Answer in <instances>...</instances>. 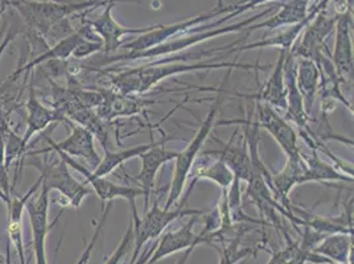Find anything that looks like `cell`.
<instances>
[{"label":"cell","mask_w":354,"mask_h":264,"mask_svg":"<svg viewBox=\"0 0 354 264\" xmlns=\"http://www.w3.org/2000/svg\"><path fill=\"white\" fill-rule=\"evenodd\" d=\"M271 65L261 64H241V62H229V61H214V62H164L155 64L147 62L136 68H123L119 72H106L101 73L107 75L110 88L123 94L143 95L151 88H155L164 79L169 77H176L178 74L196 73L201 70H218V69H246L263 72L270 69Z\"/></svg>","instance_id":"6da1fadb"},{"label":"cell","mask_w":354,"mask_h":264,"mask_svg":"<svg viewBox=\"0 0 354 264\" xmlns=\"http://www.w3.org/2000/svg\"><path fill=\"white\" fill-rule=\"evenodd\" d=\"M278 7H279V4L278 6L274 4V6L268 7L265 11H262V12H259V14H257L255 16H251V17L243 20V21L232 24V26H223L221 28L203 30V32L183 33L181 36H177L176 39H172V40H169V41H167L164 44L149 48V49L142 50V52H135V53L123 52V53H118V55H104V57H101V59L90 61L88 66H86V69L98 70V69H102V68H109V66H111L114 64H118L119 65L120 62H130V61H139V59L152 61V59H162V57L169 56V55H176L178 52L189 49V48L196 46V45H198L200 43H204V41H207L209 39L245 30V28L250 27L251 24H254L255 21L261 20L262 17L272 14L275 10H278Z\"/></svg>","instance_id":"7a4b0ae2"},{"label":"cell","mask_w":354,"mask_h":264,"mask_svg":"<svg viewBox=\"0 0 354 264\" xmlns=\"http://www.w3.org/2000/svg\"><path fill=\"white\" fill-rule=\"evenodd\" d=\"M115 0H85L80 3L64 1H35V0H10V7L23 17L32 32L44 37L55 30L64 20L82 11H91L100 6H107ZM124 1V0H119ZM138 1V0H130Z\"/></svg>","instance_id":"3957f363"},{"label":"cell","mask_w":354,"mask_h":264,"mask_svg":"<svg viewBox=\"0 0 354 264\" xmlns=\"http://www.w3.org/2000/svg\"><path fill=\"white\" fill-rule=\"evenodd\" d=\"M222 101H223V98L221 95H217L214 98V102L212 104L205 119L201 122L198 131L196 132V135L193 136L192 140L188 143L187 147L184 148L183 151L177 152L176 159H175V169H174V175L171 178L169 193H168L164 209H172V206L177 204L178 200L181 198L183 191L187 185V181L192 172L193 164L200 156V152L204 147L207 138L210 136L212 130L216 127V122H217L216 117L220 111Z\"/></svg>","instance_id":"277c9868"},{"label":"cell","mask_w":354,"mask_h":264,"mask_svg":"<svg viewBox=\"0 0 354 264\" xmlns=\"http://www.w3.org/2000/svg\"><path fill=\"white\" fill-rule=\"evenodd\" d=\"M205 211L200 209L185 207V202L178 204L176 209H164L159 206L158 198H155L153 204L145 211L143 218L133 222V251L131 262L133 263L139 256L142 249L156 239L160 238L164 230L181 217H192L203 216Z\"/></svg>","instance_id":"5b68a950"},{"label":"cell","mask_w":354,"mask_h":264,"mask_svg":"<svg viewBox=\"0 0 354 264\" xmlns=\"http://www.w3.org/2000/svg\"><path fill=\"white\" fill-rule=\"evenodd\" d=\"M236 10V4H233V6H227V7H222V8H214L212 11H207L205 14L194 16L192 19H188V20H184V21H178V23H174V24H169V26H156V28L149 30V32L145 33V35L138 36L135 40H131L129 43H124V44L122 45V48L126 52H131V53L142 52V50H146V49H149V48L164 44V43L169 41L171 39L185 33L187 30H189L191 28L200 27L201 23H205L212 17L230 14V12H233Z\"/></svg>","instance_id":"8992f818"},{"label":"cell","mask_w":354,"mask_h":264,"mask_svg":"<svg viewBox=\"0 0 354 264\" xmlns=\"http://www.w3.org/2000/svg\"><path fill=\"white\" fill-rule=\"evenodd\" d=\"M36 168L40 169L43 175V184L49 191H57L64 197V206L71 205L78 209L82 205L84 200L90 194V189L85 182H80L74 178L69 171V165L61 158L55 164L36 162Z\"/></svg>","instance_id":"52a82bcc"},{"label":"cell","mask_w":354,"mask_h":264,"mask_svg":"<svg viewBox=\"0 0 354 264\" xmlns=\"http://www.w3.org/2000/svg\"><path fill=\"white\" fill-rule=\"evenodd\" d=\"M59 153V158L66 162L71 168H73L74 171H77L80 175H82L85 178V184H88L91 187V189L95 191V194L100 197V200L106 204V202H113L114 200H124L127 202H130L131 210H133V222L139 220L138 216V210H136V204L135 201L139 197H143V191L140 188H135V187H126V185H118L110 180H107L106 177H97L91 173V171H88L86 167H84L82 164L75 162L73 158L68 156L64 152H56Z\"/></svg>","instance_id":"ba28073f"},{"label":"cell","mask_w":354,"mask_h":264,"mask_svg":"<svg viewBox=\"0 0 354 264\" xmlns=\"http://www.w3.org/2000/svg\"><path fill=\"white\" fill-rule=\"evenodd\" d=\"M49 194L50 191L48 189V187L45 184H41V188L37 191L36 200L32 196L26 205V210L30 217L32 245L36 264H48L46 236L59 220L57 218L53 223H49Z\"/></svg>","instance_id":"9c48e42d"},{"label":"cell","mask_w":354,"mask_h":264,"mask_svg":"<svg viewBox=\"0 0 354 264\" xmlns=\"http://www.w3.org/2000/svg\"><path fill=\"white\" fill-rule=\"evenodd\" d=\"M257 111V124L268 132L279 144L286 158H294L300 153L299 135L292 124L274 107L263 102H254Z\"/></svg>","instance_id":"30bf717a"},{"label":"cell","mask_w":354,"mask_h":264,"mask_svg":"<svg viewBox=\"0 0 354 264\" xmlns=\"http://www.w3.org/2000/svg\"><path fill=\"white\" fill-rule=\"evenodd\" d=\"M64 123L71 129V135L61 142H55L49 136H45V140L48 142L49 148L37 151L36 153H45L49 151L64 152L71 158L84 159L85 162H88L90 168L95 169V167L101 162V158L98 156V153L95 151V139H94L93 133L86 130L85 127L75 124L66 117H65Z\"/></svg>","instance_id":"8fae6325"},{"label":"cell","mask_w":354,"mask_h":264,"mask_svg":"<svg viewBox=\"0 0 354 264\" xmlns=\"http://www.w3.org/2000/svg\"><path fill=\"white\" fill-rule=\"evenodd\" d=\"M319 69V94L322 100V115L332 113L336 102L342 103L348 110L353 113V104L342 93V81L339 79V74L336 72L332 61H330V50L325 45L324 49L313 59Z\"/></svg>","instance_id":"7c38bea8"},{"label":"cell","mask_w":354,"mask_h":264,"mask_svg":"<svg viewBox=\"0 0 354 264\" xmlns=\"http://www.w3.org/2000/svg\"><path fill=\"white\" fill-rule=\"evenodd\" d=\"M352 12L337 14L335 26L336 37L330 61L342 84H349L353 78V17Z\"/></svg>","instance_id":"4fadbf2b"},{"label":"cell","mask_w":354,"mask_h":264,"mask_svg":"<svg viewBox=\"0 0 354 264\" xmlns=\"http://www.w3.org/2000/svg\"><path fill=\"white\" fill-rule=\"evenodd\" d=\"M198 217L200 216H192L191 220L181 227H178L177 230H171L162 234V238L158 239L156 247L153 249L151 258L148 259L147 264H156L169 255H174L180 251L194 249L196 246L203 243L212 245V239L209 235L203 232L200 234H196L193 232V227L198 220Z\"/></svg>","instance_id":"5bb4252c"},{"label":"cell","mask_w":354,"mask_h":264,"mask_svg":"<svg viewBox=\"0 0 354 264\" xmlns=\"http://www.w3.org/2000/svg\"><path fill=\"white\" fill-rule=\"evenodd\" d=\"M118 1L119 0H115V1L109 3L106 6L104 12L95 20L82 19L102 40L104 55H117V52L122 48V45L124 44V41H123L124 36H135V35L140 36V35H145L149 30L156 28V26L143 27V28H126V27L120 26L113 17V10Z\"/></svg>","instance_id":"9a60e30c"},{"label":"cell","mask_w":354,"mask_h":264,"mask_svg":"<svg viewBox=\"0 0 354 264\" xmlns=\"http://www.w3.org/2000/svg\"><path fill=\"white\" fill-rule=\"evenodd\" d=\"M325 10L310 21L307 28L303 30L304 33L300 36V39H297L295 45L292 46L290 53L295 56L296 59H308L313 61L324 49L326 45L325 40L335 30V26L337 21V15L330 17L326 15Z\"/></svg>","instance_id":"2e32d148"},{"label":"cell","mask_w":354,"mask_h":264,"mask_svg":"<svg viewBox=\"0 0 354 264\" xmlns=\"http://www.w3.org/2000/svg\"><path fill=\"white\" fill-rule=\"evenodd\" d=\"M104 101L95 109V113L106 123H111L119 117H133L142 114L147 107L155 104V101L142 100L138 95L123 94L114 88H101Z\"/></svg>","instance_id":"e0dca14e"},{"label":"cell","mask_w":354,"mask_h":264,"mask_svg":"<svg viewBox=\"0 0 354 264\" xmlns=\"http://www.w3.org/2000/svg\"><path fill=\"white\" fill-rule=\"evenodd\" d=\"M330 0H317L312 7L310 8V12L307 17L301 21H299L297 24L291 26L287 30H283L281 33H277L271 37H263L261 41H255V43H250V44L238 45L234 46L229 50L230 53H236L241 55L242 52L246 50H251V49H263V48H279V50H286V52H291L292 46L295 45L297 39L300 37V35L303 33V30L307 28V26L310 24V21L319 15L323 10L326 8L328 3Z\"/></svg>","instance_id":"ac0fdd59"},{"label":"cell","mask_w":354,"mask_h":264,"mask_svg":"<svg viewBox=\"0 0 354 264\" xmlns=\"http://www.w3.org/2000/svg\"><path fill=\"white\" fill-rule=\"evenodd\" d=\"M43 184V175L40 173L39 178L32 184L28 191L24 196H14L11 197V201L7 204L8 209V225H7V233H8V249H7V264L10 262V246L12 245L17 252L20 264H27L26 261V252H24V239H23V213L26 210V205L32 196H35Z\"/></svg>","instance_id":"d6986e66"},{"label":"cell","mask_w":354,"mask_h":264,"mask_svg":"<svg viewBox=\"0 0 354 264\" xmlns=\"http://www.w3.org/2000/svg\"><path fill=\"white\" fill-rule=\"evenodd\" d=\"M306 169H307V165L304 162L303 153L300 152L297 156L287 158L286 165L281 168L279 172L271 173L270 188L274 193L275 198L290 213H292V205H291V201H290V193L297 185L304 184Z\"/></svg>","instance_id":"ffe728a7"},{"label":"cell","mask_w":354,"mask_h":264,"mask_svg":"<svg viewBox=\"0 0 354 264\" xmlns=\"http://www.w3.org/2000/svg\"><path fill=\"white\" fill-rule=\"evenodd\" d=\"M286 50H279V57L277 59L272 72L270 73L268 79L266 81L265 86L261 88L257 94H241L236 93L234 97L243 98L252 102H263L274 107L279 114L284 117L287 110L286 101V85H284V61L287 57Z\"/></svg>","instance_id":"44dd1931"},{"label":"cell","mask_w":354,"mask_h":264,"mask_svg":"<svg viewBox=\"0 0 354 264\" xmlns=\"http://www.w3.org/2000/svg\"><path fill=\"white\" fill-rule=\"evenodd\" d=\"M94 33L93 28L88 26V23L84 21V26L77 30H74L73 33L65 36L64 39H61L57 44L46 48L43 53H40L39 56H36L35 59H30V62H27L26 65L17 68L14 73L11 74V77H14L16 79H19L20 75L23 74H28L30 70H33V68L52 61V59H59V61H66L71 59L73 55L74 49L77 44L80 43V40L88 35Z\"/></svg>","instance_id":"7402d4cb"},{"label":"cell","mask_w":354,"mask_h":264,"mask_svg":"<svg viewBox=\"0 0 354 264\" xmlns=\"http://www.w3.org/2000/svg\"><path fill=\"white\" fill-rule=\"evenodd\" d=\"M164 144L148 149L147 152H145L139 158L142 160V168H140L139 175L136 176V180L140 185L139 188L143 191L145 211L149 207V196H151V191H153L158 172L167 162L176 159V151L167 149V148H164Z\"/></svg>","instance_id":"603a6c76"},{"label":"cell","mask_w":354,"mask_h":264,"mask_svg":"<svg viewBox=\"0 0 354 264\" xmlns=\"http://www.w3.org/2000/svg\"><path fill=\"white\" fill-rule=\"evenodd\" d=\"M193 180L189 185L188 193L192 191L194 185L200 180H209L218 185L221 191H226L234 180L233 172L227 168V165L217 156H212L207 152H203L201 156L196 159L193 164Z\"/></svg>","instance_id":"cb8c5ba5"},{"label":"cell","mask_w":354,"mask_h":264,"mask_svg":"<svg viewBox=\"0 0 354 264\" xmlns=\"http://www.w3.org/2000/svg\"><path fill=\"white\" fill-rule=\"evenodd\" d=\"M310 0H288L287 3L281 4V10L271 16L270 19H267L262 23H255L251 24L250 27L246 28V36L257 30H278L284 26H294L297 24L299 21L304 20L308 12H310Z\"/></svg>","instance_id":"d4e9b609"},{"label":"cell","mask_w":354,"mask_h":264,"mask_svg":"<svg viewBox=\"0 0 354 264\" xmlns=\"http://www.w3.org/2000/svg\"><path fill=\"white\" fill-rule=\"evenodd\" d=\"M296 85L312 122L313 106L319 94V69L315 61L296 59Z\"/></svg>","instance_id":"484cf974"},{"label":"cell","mask_w":354,"mask_h":264,"mask_svg":"<svg viewBox=\"0 0 354 264\" xmlns=\"http://www.w3.org/2000/svg\"><path fill=\"white\" fill-rule=\"evenodd\" d=\"M26 110H27V117H26L27 129H26L24 136H23V146L27 149L30 139L36 133L44 131L50 123L57 122V117H56L53 109H48L37 98L33 85H30V95H28V100L26 103Z\"/></svg>","instance_id":"4316f807"},{"label":"cell","mask_w":354,"mask_h":264,"mask_svg":"<svg viewBox=\"0 0 354 264\" xmlns=\"http://www.w3.org/2000/svg\"><path fill=\"white\" fill-rule=\"evenodd\" d=\"M236 136V132L230 138V140L222 146L221 149H213L207 151V153L212 156H217L222 159V162L227 165V168L233 172V175L241 181H248L250 176L251 162L249 149L246 143L241 146H233V139Z\"/></svg>","instance_id":"83f0119b"},{"label":"cell","mask_w":354,"mask_h":264,"mask_svg":"<svg viewBox=\"0 0 354 264\" xmlns=\"http://www.w3.org/2000/svg\"><path fill=\"white\" fill-rule=\"evenodd\" d=\"M353 235L335 233L326 235L313 249V252L322 255L335 264H353Z\"/></svg>","instance_id":"f1b7e54d"},{"label":"cell","mask_w":354,"mask_h":264,"mask_svg":"<svg viewBox=\"0 0 354 264\" xmlns=\"http://www.w3.org/2000/svg\"><path fill=\"white\" fill-rule=\"evenodd\" d=\"M167 140H168V138H164L159 142H155L152 139L149 143H146V144L135 146V147L127 148V149H120L117 152L104 151V158L95 167V169L91 171V173L97 177H106L107 175H111L118 167L123 165L124 162L133 160L135 158H140L145 152H147L148 149L164 144V143H167Z\"/></svg>","instance_id":"f546056e"},{"label":"cell","mask_w":354,"mask_h":264,"mask_svg":"<svg viewBox=\"0 0 354 264\" xmlns=\"http://www.w3.org/2000/svg\"><path fill=\"white\" fill-rule=\"evenodd\" d=\"M307 165L304 173L306 182H325V181H346L353 182V176H348L344 172L336 169L333 165L320 159L316 151H312L310 155H303Z\"/></svg>","instance_id":"4dcf8cb0"},{"label":"cell","mask_w":354,"mask_h":264,"mask_svg":"<svg viewBox=\"0 0 354 264\" xmlns=\"http://www.w3.org/2000/svg\"><path fill=\"white\" fill-rule=\"evenodd\" d=\"M248 232L245 227H239L236 230V235L230 239L222 242V249H220V264H236L245 259H249L251 256L257 255V247H241L242 236Z\"/></svg>","instance_id":"1f68e13d"},{"label":"cell","mask_w":354,"mask_h":264,"mask_svg":"<svg viewBox=\"0 0 354 264\" xmlns=\"http://www.w3.org/2000/svg\"><path fill=\"white\" fill-rule=\"evenodd\" d=\"M8 120V115L0 109V191L1 200L7 205L11 201L12 185L10 181L8 169L6 167V146H4V123Z\"/></svg>","instance_id":"d6a6232c"},{"label":"cell","mask_w":354,"mask_h":264,"mask_svg":"<svg viewBox=\"0 0 354 264\" xmlns=\"http://www.w3.org/2000/svg\"><path fill=\"white\" fill-rule=\"evenodd\" d=\"M111 205H113V202H106V204H104V209H102V216H101V220L97 222V225H95V229H94V233H93L91 238H90V241H88L86 249H85V251L81 254V256H80V259L77 261V263L74 264L88 263V259H90V256H91V254H93V251H94L95 243H97V241H98L100 235H101V233H102L104 222H106L107 217H109V214H110Z\"/></svg>","instance_id":"836d02e7"},{"label":"cell","mask_w":354,"mask_h":264,"mask_svg":"<svg viewBox=\"0 0 354 264\" xmlns=\"http://www.w3.org/2000/svg\"><path fill=\"white\" fill-rule=\"evenodd\" d=\"M133 243V220H130V223L127 226V230L123 235L122 241L119 242L118 247L115 251L106 259L104 264H120L123 262L124 256L131 249V245Z\"/></svg>","instance_id":"e575fe53"},{"label":"cell","mask_w":354,"mask_h":264,"mask_svg":"<svg viewBox=\"0 0 354 264\" xmlns=\"http://www.w3.org/2000/svg\"><path fill=\"white\" fill-rule=\"evenodd\" d=\"M286 241H287V246L277 251H272L270 261L266 264H283L287 262L291 256H294L297 251V242H294L290 235L284 234Z\"/></svg>","instance_id":"d590c367"},{"label":"cell","mask_w":354,"mask_h":264,"mask_svg":"<svg viewBox=\"0 0 354 264\" xmlns=\"http://www.w3.org/2000/svg\"><path fill=\"white\" fill-rule=\"evenodd\" d=\"M156 243H158V239L156 241H153V242H151V245H146V249L143 252H140L139 254V256L136 258V261L131 264H147L148 259L151 258V255H152V252H153V249L156 247Z\"/></svg>","instance_id":"8d00e7d4"},{"label":"cell","mask_w":354,"mask_h":264,"mask_svg":"<svg viewBox=\"0 0 354 264\" xmlns=\"http://www.w3.org/2000/svg\"><path fill=\"white\" fill-rule=\"evenodd\" d=\"M16 35H17V32L16 30H11L7 32V35H6V37H4V40H3V43L0 44V57H1V55H3V52L6 50V48L10 45V43L14 40V37H15Z\"/></svg>","instance_id":"74e56055"},{"label":"cell","mask_w":354,"mask_h":264,"mask_svg":"<svg viewBox=\"0 0 354 264\" xmlns=\"http://www.w3.org/2000/svg\"><path fill=\"white\" fill-rule=\"evenodd\" d=\"M193 249H188L184 251V254H183V258H180L178 261H177L176 264H185L187 263V261H188V258L191 256V254H192Z\"/></svg>","instance_id":"f35d334b"},{"label":"cell","mask_w":354,"mask_h":264,"mask_svg":"<svg viewBox=\"0 0 354 264\" xmlns=\"http://www.w3.org/2000/svg\"><path fill=\"white\" fill-rule=\"evenodd\" d=\"M8 7H10V0H0V17L4 15Z\"/></svg>","instance_id":"ab89813d"},{"label":"cell","mask_w":354,"mask_h":264,"mask_svg":"<svg viewBox=\"0 0 354 264\" xmlns=\"http://www.w3.org/2000/svg\"><path fill=\"white\" fill-rule=\"evenodd\" d=\"M3 95H4V85L0 86V102H1V100H3Z\"/></svg>","instance_id":"60d3db41"},{"label":"cell","mask_w":354,"mask_h":264,"mask_svg":"<svg viewBox=\"0 0 354 264\" xmlns=\"http://www.w3.org/2000/svg\"><path fill=\"white\" fill-rule=\"evenodd\" d=\"M222 7H225V6H223V0H217L216 8H222Z\"/></svg>","instance_id":"b9f144b4"},{"label":"cell","mask_w":354,"mask_h":264,"mask_svg":"<svg viewBox=\"0 0 354 264\" xmlns=\"http://www.w3.org/2000/svg\"><path fill=\"white\" fill-rule=\"evenodd\" d=\"M0 264H7V261H6V258L3 256L1 252H0Z\"/></svg>","instance_id":"7bdbcfd3"}]
</instances>
